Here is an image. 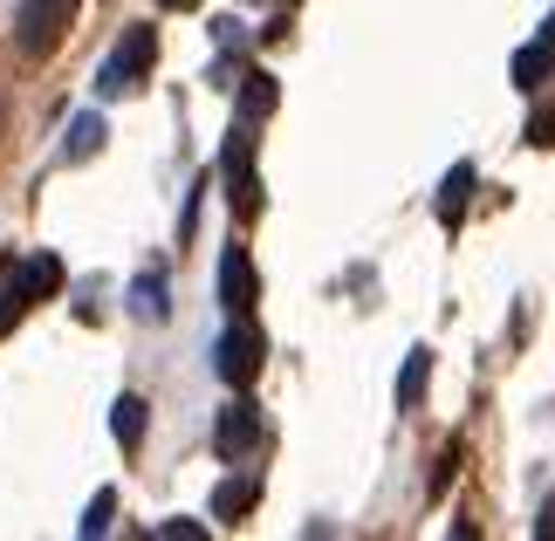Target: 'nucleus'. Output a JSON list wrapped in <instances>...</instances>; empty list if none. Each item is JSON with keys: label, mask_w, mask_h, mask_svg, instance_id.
<instances>
[{"label": "nucleus", "mask_w": 555, "mask_h": 541, "mask_svg": "<svg viewBox=\"0 0 555 541\" xmlns=\"http://www.w3.org/2000/svg\"><path fill=\"white\" fill-rule=\"evenodd\" d=\"M76 14H82V0H21V14H14V41H21V55H55L62 49V35L76 28Z\"/></svg>", "instance_id": "f257e3e1"}, {"label": "nucleus", "mask_w": 555, "mask_h": 541, "mask_svg": "<svg viewBox=\"0 0 555 541\" xmlns=\"http://www.w3.org/2000/svg\"><path fill=\"white\" fill-rule=\"evenodd\" d=\"M152 62H158V35H152V28H124V41L111 49V62L96 69V96H124V90H138V82L152 76Z\"/></svg>", "instance_id": "f03ea898"}, {"label": "nucleus", "mask_w": 555, "mask_h": 541, "mask_svg": "<svg viewBox=\"0 0 555 541\" xmlns=\"http://www.w3.org/2000/svg\"><path fill=\"white\" fill-rule=\"evenodd\" d=\"M261 357H268V343H261V330H254L247 315H233V322H227V336L212 343V371H220L233 391H247V384L261 377Z\"/></svg>", "instance_id": "7ed1b4c3"}, {"label": "nucleus", "mask_w": 555, "mask_h": 541, "mask_svg": "<svg viewBox=\"0 0 555 541\" xmlns=\"http://www.w3.org/2000/svg\"><path fill=\"white\" fill-rule=\"evenodd\" d=\"M220 171H227V199H233V212H241V220H254V212H261V179H254V124H247V117L227 131Z\"/></svg>", "instance_id": "20e7f679"}, {"label": "nucleus", "mask_w": 555, "mask_h": 541, "mask_svg": "<svg viewBox=\"0 0 555 541\" xmlns=\"http://www.w3.org/2000/svg\"><path fill=\"white\" fill-rule=\"evenodd\" d=\"M254 446H261V411H254L247 398H233L220 411V425H212V452H220V460H247Z\"/></svg>", "instance_id": "39448f33"}, {"label": "nucleus", "mask_w": 555, "mask_h": 541, "mask_svg": "<svg viewBox=\"0 0 555 541\" xmlns=\"http://www.w3.org/2000/svg\"><path fill=\"white\" fill-rule=\"evenodd\" d=\"M220 301H227V315H247L254 301H261V281H254L247 247H227L220 254Z\"/></svg>", "instance_id": "423d86ee"}, {"label": "nucleus", "mask_w": 555, "mask_h": 541, "mask_svg": "<svg viewBox=\"0 0 555 541\" xmlns=\"http://www.w3.org/2000/svg\"><path fill=\"white\" fill-rule=\"evenodd\" d=\"M548 69H555V14L542 21V35H535V41H528V49L515 55V90H542Z\"/></svg>", "instance_id": "0eeeda50"}, {"label": "nucleus", "mask_w": 555, "mask_h": 541, "mask_svg": "<svg viewBox=\"0 0 555 541\" xmlns=\"http://www.w3.org/2000/svg\"><path fill=\"white\" fill-rule=\"evenodd\" d=\"M14 288H21V301H49V295L62 288V261H55V254L21 261V268H14Z\"/></svg>", "instance_id": "6e6552de"}, {"label": "nucleus", "mask_w": 555, "mask_h": 541, "mask_svg": "<svg viewBox=\"0 0 555 541\" xmlns=\"http://www.w3.org/2000/svg\"><path fill=\"white\" fill-rule=\"evenodd\" d=\"M466 199H474V165H453V171H446V185H439V220L460 227L466 220Z\"/></svg>", "instance_id": "1a4fd4ad"}, {"label": "nucleus", "mask_w": 555, "mask_h": 541, "mask_svg": "<svg viewBox=\"0 0 555 541\" xmlns=\"http://www.w3.org/2000/svg\"><path fill=\"white\" fill-rule=\"evenodd\" d=\"M274 103H282L274 76H268V69H247V76H241V117H247V124H261V117L274 111Z\"/></svg>", "instance_id": "9d476101"}, {"label": "nucleus", "mask_w": 555, "mask_h": 541, "mask_svg": "<svg viewBox=\"0 0 555 541\" xmlns=\"http://www.w3.org/2000/svg\"><path fill=\"white\" fill-rule=\"evenodd\" d=\"M254 501H261V480H254V473H241V480H220V493H212V514H220V521H241Z\"/></svg>", "instance_id": "9b49d317"}, {"label": "nucleus", "mask_w": 555, "mask_h": 541, "mask_svg": "<svg viewBox=\"0 0 555 541\" xmlns=\"http://www.w3.org/2000/svg\"><path fill=\"white\" fill-rule=\"evenodd\" d=\"M425 384H433V350H412V357H404V371H398V411H418Z\"/></svg>", "instance_id": "f8f14e48"}, {"label": "nucleus", "mask_w": 555, "mask_h": 541, "mask_svg": "<svg viewBox=\"0 0 555 541\" xmlns=\"http://www.w3.org/2000/svg\"><path fill=\"white\" fill-rule=\"evenodd\" d=\"M111 431H117V446L131 452V446L144 439V398H117V411H111Z\"/></svg>", "instance_id": "ddd939ff"}, {"label": "nucleus", "mask_w": 555, "mask_h": 541, "mask_svg": "<svg viewBox=\"0 0 555 541\" xmlns=\"http://www.w3.org/2000/svg\"><path fill=\"white\" fill-rule=\"evenodd\" d=\"M62 151H69L76 165L96 158V151H103V117H76V124H69V144H62Z\"/></svg>", "instance_id": "4468645a"}, {"label": "nucleus", "mask_w": 555, "mask_h": 541, "mask_svg": "<svg viewBox=\"0 0 555 541\" xmlns=\"http://www.w3.org/2000/svg\"><path fill=\"white\" fill-rule=\"evenodd\" d=\"M131 309H138L144 322H165V281H158V274H144L138 288H131Z\"/></svg>", "instance_id": "2eb2a0df"}, {"label": "nucleus", "mask_w": 555, "mask_h": 541, "mask_svg": "<svg viewBox=\"0 0 555 541\" xmlns=\"http://www.w3.org/2000/svg\"><path fill=\"white\" fill-rule=\"evenodd\" d=\"M21 309H28V301H21V288H14V261H0V336L14 330Z\"/></svg>", "instance_id": "dca6fc26"}, {"label": "nucleus", "mask_w": 555, "mask_h": 541, "mask_svg": "<svg viewBox=\"0 0 555 541\" xmlns=\"http://www.w3.org/2000/svg\"><path fill=\"white\" fill-rule=\"evenodd\" d=\"M111 514H117V493L103 487L96 501H90V514H82V534H103V528H111Z\"/></svg>", "instance_id": "f3484780"}, {"label": "nucleus", "mask_w": 555, "mask_h": 541, "mask_svg": "<svg viewBox=\"0 0 555 541\" xmlns=\"http://www.w3.org/2000/svg\"><path fill=\"white\" fill-rule=\"evenodd\" d=\"M158 534H165V541H199V534H206V528H199V521H165V528H158Z\"/></svg>", "instance_id": "a211bd4d"}, {"label": "nucleus", "mask_w": 555, "mask_h": 541, "mask_svg": "<svg viewBox=\"0 0 555 541\" xmlns=\"http://www.w3.org/2000/svg\"><path fill=\"white\" fill-rule=\"evenodd\" d=\"M535 534H542V541H555V493H548L542 514H535Z\"/></svg>", "instance_id": "6ab92c4d"}, {"label": "nucleus", "mask_w": 555, "mask_h": 541, "mask_svg": "<svg viewBox=\"0 0 555 541\" xmlns=\"http://www.w3.org/2000/svg\"><path fill=\"white\" fill-rule=\"evenodd\" d=\"M158 8H172V14H192V8H199V0H158Z\"/></svg>", "instance_id": "aec40b11"}]
</instances>
